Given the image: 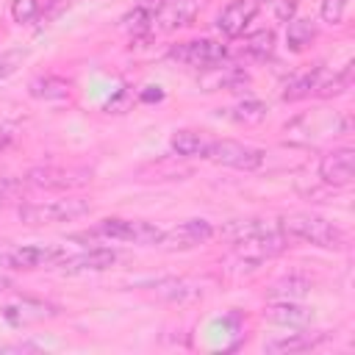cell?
<instances>
[{
  "label": "cell",
  "instance_id": "obj_33",
  "mask_svg": "<svg viewBox=\"0 0 355 355\" xmlns=\"http://www.w3.org/2000/svg\"><path fill=\"white\" fill-rule=\"evenodd\" d=\"M322 19L330 22V25H338L341 17H344V0H322V8H319Z\"/></svg>",
  "mask_w": 355,
  "mask_h": 355
},
{
  "label": "cell",
  "instance_id": "obj_39",
  "mask_svg": "<svg viewBox=\"0 0 355 355\" xmlns=\"http://www.w3.org/2000/svg\"><path fill=\"white\" fill-rule=\"evenodd\" d=\"M344 3H347V0H344Z\"/></svg>",
  "mask_w": 355,
  "mask_h": 355
},
{
  "label": "cell",
  "instance_id": "obj_35",
  "mask_svg": "<svg viewBox=\"0 0 355 355\" xmlns=\"http://www.w3.org/2000/svg\"><path fill=\"white\" fill-rule=\"evenodd\" d=\"M139 100H141V103H158V100H164V92H161L158 86H147V89L139 94Z\"/></svg>",
  "mask_w": 355,
  "mask_h": 355
},
{
  "label": "cell",
  "instance_id": "obj_12",
  "mask_svg": "<svg viewBox=\"0 0 355 355\" xmlns=\"http://www.w3.org/2000/svg\"><path fill=\"white\" fill-rule=\"evenodd\" d=\"M3 319L14 327H25V324H36V322H44V319H53L61 313L58 305H50L44 300H31V297H22L17 302H8L3 305Z\"/></svg>",
  "mask_w": 355,
  "mask_h": 355
},
{
  "label": "cell",
  "instance_id": "obj_5",
  "mask_svg": "<svg viewBox=\"0 0 355 355\" xmlns=\"http://www.w3.org/2000/svg\"><path fill=\"white\" fill-rule=\"evenodd\" d=\"M202 158H208L214 164H222V166H230V169L252 172V169H258L263 164V150L241 144V141H233V139H216V141L205 144V155Z\"/></svg>",
  "mask_w": 355,
  "mask_h": 355
},
{
  "label": "cell",
  "instance_id": "obj_34",
  "mask_svg": "<svg viewBox=\"0 0 355 355\" xmlns=\"http://www.w3.org/2000/svg\"><path fill=\"white\" fill-rule=\"evenodd\" d=\"M297 11V0H275V17L280 22H288Z\"/></svg>",
  "mask_w": 355,
  "mask_h": 355
},
{
  "label": "cell",
  "instance_id": "obj_37",
  "mask_svg": "<svg viewBox=\"0 0 355 355\" xmlns=\"http://www.w3.org/2000/svg\"><path fill=\"white\" fill-rule=\"evenodd\" d=\"M11 286H14V283H11V277H6V275H0V294H3V291H8Z\"/></svg>",
  "mask_w": 355,
  "mask_h": 355
},
{
  "label": "cell",
  "instance_id": "obj_31",
  "mask_svg": "<svg viewBox=\"0 0 355 355\" xmlns=\"http://www.w3.org/2000/svg\"><path fill=\"white\" fill-rule=\"evenodd\" d=\"M130 105H133V92H130L128 86H122V89L105 103V111H108V114H125V111H130Z\"/></svg>",
  "mask_w": 355,
  "mask_h": 355
},
{
  "label": "cell",
  "instance_id": "obj_2",
  "mask_svg": "<svg viewBox=\"0 0 355 355\" xmlns=\"http://www.w3.org/2000/svg\"><path fill=\"white\" fill-rule=\"evenodd\" d=\"M349 130V116H341L336 111H308L302 116H297L291 125H286V136L288 141H297V144H313L319 139H327V136H338V133H347Z\"/></svg>",
  "mask_w": 355,
  "mask_h": 355
},
{
  "label": "cell",
  "instance_id": "obj_16",
  "mask_svg": "<svg viewBox=\"0 0 355 355\" xmlns=\"http://www.w3.org/2000/svg\"><path fill=\"white\" fill-rule=\"evenodd\" d=\"M263 316L272 324H288V327H302L311 322V308L297 305L294 300H272V305L263 311Z\"/></svg>",
  "mask_w": 355,
  "mask_h": 355
},
{
  "label": "cell",
  "instance_id": "obj_29",
  "mask_svg": "<svg viewBox=\"0 0 355 355\" xmlns=\"http://www.w3.org/2000/svg\"><path fill=\"white\" fill-rule=\"evenodd\" d=\"M25 58H28V50H22V47L3 50V53H0V80H6L8 75H14V72L22 67Z\"/></svg>",
  "mask_w": 355,
  "mask_h": 355
},
{
  "label": "cell",
  "instance_id": "obj_25",
  "mask_svg": "<svg viewBox=\"0 0 355 355\" xmlns=\"http://www.w3.org/2000/svg\"><path fill=\"white\" fill-rule=\"evenodd\" d=\"M272 227H277V222H266V219H233L225 227V236L230 241H241L247 236H255V233H263V230H272Z\"/></svg>",
  "mask_w": 355,
  "mask_h": 355
},
{
  "label": "cell",
  "instance_id": "obj_3",
  "mask_svg": "<svg viewBox=\"0 0 355 355\" xmlns=\"http://www.w3.org/2000/svg\"><path fill=\"white\" fill-rule=\"evenodd\" d=\"M92 211V202L83 197H67V200H50V202H25L19 205V219L25 225H55V222H72Z\"/></svg>",
  "mask_w": 355,
  "mask_h": 355
},
{
  "label": "cell",
  "instance_id": "obj_17",
  "mask_svg": "<svg viewBox=\"0 0 355 355\" xmlns=\"http://www.w3.org/2000/svg\"><path fill=\"white\" fill-rule=\"evenodd\" d=\"M200 83H202V89L205 92H216V89H239L241 83H247V72L244 69H239V67H211V69H205V75L200 78Z\"/></svg>",
  "mask_w": 355,
  "mask_h": 355
},
{
  "label": "cell",
  "instance_id": "obj_14",
  "mask_svg": "<svg viewBox=\"0 0 355 355\" xmlns=\"http://www.w3.org/2000/svg\"><path fill=\"white\" fill-rule=\"evenodd\" d=\"M352 158H355V153L349 147L330 150L319 161V178L327 186H349L352 183Z\"/></svg>",
  "mask_w": 355,
  "mask_h": 355
},
{
  "label": "cell",
  "instance_id": "obj_21",
  "mask_svg": "<svg viewBox=\"0 0 355 355\" xmlns=\"http://www.w3.org/2000/svg\"><path fill=\"white\" fill-rule=\"evenodd\" d=\"M311 291V280L302 277V275H288V277H280L272 283L269 288V300H302L305 294Z\"/></svg>",
  "mask_w": 355,
  "mask_h": 355
},
{
  "label": "cell",
  "instance_id": "obj_15",
  "mask_svg": "<svg viewBox=\"0 0 355 355\" xmlns=\"http://www.w3.org/2000/svg\"><path fill=\"white\" fill-rule=\"evenodd\" d=\"M116 263V252L108 250V247H94V250H86V252H78V255H67L58 266L61 272L67 275H83V272H103V269H111Z\"/></svg>",
  "mask_w": 355,
  "mask_h": 355
},
{
  "label": "cell",
  "instance_id": "obj_38",
  "mask_svg": "<svg viewBox=\"0 0 355 355\" xmlns=\"http://www.w3.org/2000/svg\"><path fill=\"white\" fill-rule=\"evenodd\" d=\"M0 352H6V347H0Z\"/></svg>",
  "mask_w": 355,
  "mask_h": 355
},
{
  "label": "cell",
  "instance_id": "obj_26",
  "mask_svg": "<svg viewBox=\"0 0 355 355\" xmlns=\"http://www.w3.org/2000/svg\"><path fill=\"white\" fill-rule=\"evenodd\" d=\"M153 288H155L161 297H166V300H194V297H200V291H197L191 283H186V280H178V277H166V280H158Z\"/></svg>",
  "mask_w": 355,
  "mask_h": 355
},
{
  "label": "cell",
  "instance_id": "obj_7",
  "mask_svg": "<svg viewBox=\"0 0 355 355\" xmlns=\"http://www.w3.org/2000/svg\"><path fill=\"white\" fill-rule=\"evenodd\" d=\"M25 180L36 189H47V191H69V189H78L83 183L92 180V169L86 166H55V164H47V166H33Z\"/></svg>",
  "mask_w": 355,
  "mask_h": 355
},
{
  "label": "cell",
  "instance_id": "obj_23",
  "mask_svg": "<svg viewBox=\"0 0 355 355\" xmlns=\"http://www.w3.org/2000/svg\"><path fill=\"white\" fill-rule=\"evenodd\" d=\"M122 28L130 33L133 42H144L150 39V31H153V14L144 6H136L122 17Z\"/></svg>",
  "mask_w": 355,
  "mask_h": 355
},
{
  "label": "cell",
  "instance_id": "obj_30",
  "mask_svg": "<svg viewBox=\"0 0 355 355\" xmlns=\"http://www.w3.org/2000/svg\"><path fill=\"white\" fill-rule=\"evenodd\" d=\"M11 14H14V22L19 25H28L39 17V3L36 0H14L11 3Z\"/></svg>",
  "mask_w": 355,
  "mask_h": 355
},
{
  "label": "cell",
  "instance_id": "obj_27",
  "mask_svg": "<svg viewBox=\"0 0 355 355\" xmlns=\"http://www.w3.org/2000/svg\"><path fill=\"white\" fill-rule=\"evenodd\" d=\"M230 116H233V122H239V125H261V122L266 119V105L258 103V100H244V103L233 105Z\"/></svg>",
  "mask_w": 355,
  "mask_h": 355
},
{
  "label": "cell",
  "instance_id": "obj_9",
  "mask_svg": "<svg viewBox=\"0 0 355 355\" xmlns=\"http://www.w3.org/2000/svg\"><path fill=\"white\" fill-rule=\"evenodd\" d=\"M214 236V225L208 219H186L178 227H169L158 236L155 247L166 250V252H183V250H194L200 244H205Z\"/></svg>",
  "mask_w": 355,
  "mask_h": 355
},
{
  "label": "cell",
  "instance_id": "obj_20",
  "mask_svg": "<svg viewBox=\"0 0 355 355\" xmlns=\"http://www.w3.org/2000/svg\"><path fill=\"white\" fill-rule=\"evenodd\" d=\"M28 94L33 100H44V103H55V100H64L69 94V83L58 75H44V78H36L31 80L28 86Z\"/></svg>",
  "mask_w": 355,
  "mask_h": 355
},
{
  "label": "cell",
  "instance_id": "obj_19",
  "mask_svg": "<svg viewBox=\"0 0 355 355\" xmlns=\"http://www.w3.org/2000/svg\"><path fill=\"white\" fill-rule=\"evenodd\" d=\"M322 341V333L311 336V333H286V336H277V338H269L263 344L266 352H277V355H286V352H302V349H311Z\"/></svg>",
  "mask_w": 355,
  "mask_h": 355
},
{
  "label": "cell",
  "instance_id": "obj_10",
  "mask_svg": "<svg viewBox=\"0 0 355 355\" xmlns=\"http://www.w3.org/2000/svg\"><path fill=\"white\" fill-rule=\"evenodd\" d=\"M169 58L178 61V64H186V67L211 69V67H219L227 58V47L222 42H214V39H194V42L175 44L169 50Z\"/></svg>",
  "mask_w": 355,
  "mask_h": 355
},
{
  "label": "cell",
  "instance_id": "obj_13",
  "mask_svg": "<svg viewBox=\"0 0 355 355\" xmlns=\"http://www.w3.org/2000/svg\"><path fill=\"white\" fill-rule=\"evenodd\" d=\"M261 8V0H233L222 8V14L216 17V28L227 36V39H236L244 33V28L255 19Z\"/></svg>",
  "mask_w": 355,
  "mask_h": 355
},
{
  "label": "cell",
  "instance_id": "obj_32",
  "mask_svg": "<svg viewBox=\"0 0 355 355\" xmlns=\"http://www.w3.org/2000/svg\"><path fill=\"white\" fill-rule=\"evenodd\" d=\"M25 194V186L17 178H0V202H14Z\"/></svg>",
  "mask_w": 355,
  "mask_h": 355
},
{
  "label": "cell",
  "instance_id": "obj_6",
  "mask_svg": "<svg viewBox=\"0 0 355 355\" xmlns=\"http://www.w3.org/2000/svg\"><path fill=\"white\" fill-rule=\"evenodd\" d=\"M286 247H288V236L280 230V225L272 227V230L247 236V239H241V241H233L236 255H239L244 263H250V266H258V263H263V261H269V258H277Z\"/></svg>",
  "mask_w": 355,
  "mask_h": 355
},
{
  "label": "cell",
  "instance_id": "obj_28",
  "mask_svg": "<svg viewBox=\"0 0 355 355\" xmlns=\"http://www.w3.org/2000/svg\"><path fill=\"white\" fill-rule=\"evenodd\" d=\"M244 50L250 55H255V58L272 55V50H275V33L272 31H255V33H250L247 42H244Z\"/></svg>",
  "mask_w": 355,
  "mask_h": 355
},
{
  "label": "cell",
  "instance_id": "obj_36",
  "mask_svg": "<svg viewBox=\"0 0 355 355\" xmlns=\"http://www.w3.org/2000/svg\"><path fill=\"white\" fill-rule=\"evenodd\" d=\"M11 139H14V130L6 128V125H0V150H6L11 144Z\"/></svg>",
  "mask_w": 355,
  "mask_h": 355
},
{
  "label": "cell",
  "instance_id": "obj_24",
  "mask_svg": "<svg viewBox=\"0 0 355 355\" xmlns=\"http://www.w3.org/2000/svg\"><path fill=\"white\" fill-rule=\"evenodd\" d=\"M205 144H208V141H202L194 130H178V133H172V139H169V147H172L178 155H183V158H202V155H205Z\"/></svg>",
  "mask_w": 355,
  "mask_h": 355
},
{
  "label": "cell",
  "instance_id": "obj_8",
  "mask_svg": "<svg viewBox=\"0 0 355 355\" xmlns=\"http://www.w3.org/2000/svg\"><path fill=\"white\" fill-rule=\"evenodd\" d=\"M67 258L64 247L55 244H28V247H11L0 252L3 269H39V266H58Z\"/></svg>",
  "mask_w": 355,
  "mask_h": 355
},
{
  "label": "cell",
  "instance_id": "obj_4",
  "mask_svg": "<svg viewBox=\"0 0 355 355\" xmlns=\"http://www.w3.org/2000/svg\"><path fill=\"white\" fill-rule=\"evenodd\" d=\"M158 236L161 230L155 225L141 219H119V216L100 219L89 233H83V239H111V241H130L141 247H155Z\"/></svg>",
  "mask_w": 355,
  "mask_h": 355
},
{
  "label": "cell",
  "instance_id": "obj_18",
  "mask_svg": "<svg viewBox=\"0 0 355 355\" xmlns=\"http://www.w3.org/2000/svg\"><path fill=\"white\" fill-rule=\"evenodd\" d=\"M322 75H324V67H313V69H308V72L291 78V80L286 83V89H283V100H286V103H294V100H302V97H308V94H316V89H319V83H322Z\"/></svg>",
  "mask_w": 355,
  "mask_h": 355
},
{
  "label": "cell",
  "instance_id": "obj_11",
  "mask_svg": "<svg viewBox=\"0 0 355 355\" xmlns=\"http://www.w3.org/2000/svg\"><path fill=\"white\" fill-rule=\"evenodd\" d=\"M139 6L153 14V28L158 31H178L197 14V0H141Z\"/></svg>",
  "mask_w": 355,
  "mask_h": 355
},
{
  "label": "cell",
  "instance_id": "obj_1",
  "mask_svg": "<svg viewBox=\"0 0 355 355\" xmlns=\"http://www.w3.org/2000/svg\"><path fill=\"white\" fill-rule=\"evenodd\" d=\"M277 225L288 239H302V241L322 247V250H341L347 244L344 230L336 227L333 222L316 216V214H288Z\"/></svg>",
  "mask_w": 355,
  "mask_h": 355
},
{
  "label": "cell",
  "instance_id": "obj_22",
  "mask_svg": "<svg viewBox=\"0 0 355 355\" xmlns=\"http://www.w3.org/2000/svg\"><path fill=\"white\" fill-rule=\"evenodd\" d=\"M313 39H316L313 19H297V17L288 19V28H286V44H288V50L302 53Z\"/></svg>",
  "mask_w": 355,
  "mask_h": 355
}]
</instances>
